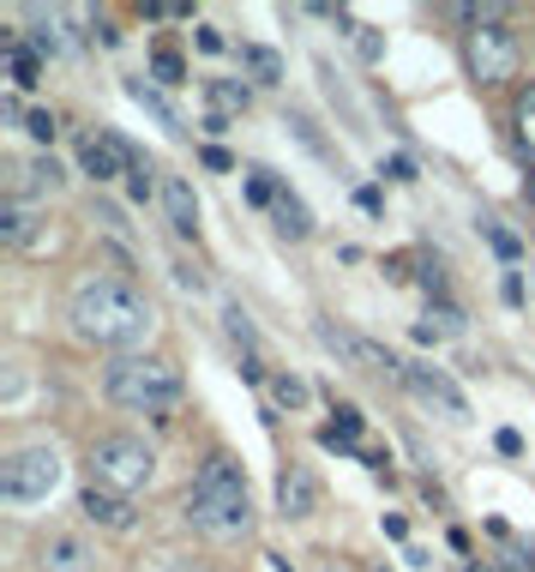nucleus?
<instances>
[{
    "instance_id": "1",
    "label": "nucleus",
    "mask_w": 535,
    "mask_h": 572,
    "mask_svg": "<svg viewBox=\"0 0 535 572\" xmlns=\"http://www.w3.org/2000/svg\"><path fill=\"white\" fill-rule=\"evenodd\" d=\"M72 332L97 349L132 356V349L157 332V307L132 284H121V277H91V284L72 289Z\"/></svg>"
},
{
    "instance_id": "2",
    "label": "nucleus",
    "mask_w": 535,
    "mask_h": 572,
    "mask_svg": "<svg viewBox=\"0 0 535 572\" xmlns=\"http://www.w3.org/2000/svg\"><path fill=\"white\" fill-rule=\"evenodd\" d=\"M187 524L199 536H217V542L247 536L252 494H247V476L229 452H211V458L199 464V476H192V489H187Z\"/></svg>"
},
{
    "instance_id": "3",
    "label": "nucleus",
    "mask_w": 535,
    "mask_h": 572,
    "mask_svg": "<svg viewBox=\"0 0 535 572\" xmlns=\"http://www.w3.org/2000/svg\"><path fill=\"white\" fill-rule=\"evenodd\" d=\"M102 392L109 404L139 410V416H162V410L181 404V368L162 356H115L102 368Z\"/></svg>"
},
{
    "instance_id": "4",
    "label": "nucleus",
    "mask_w": 535,
    "mask_h": 572,
    "mask_svg": "<svg viewBox=\"0 0 535 572\" xmlns=\"http://www.w3.org/2000/svg\"><path fill=\"white\" fill-rule=\"evenodd\" d=\"M61 476H67V464H61L55 446H19L7 464H0V501L7 506H37V501H49V494L61 489Z\"/></svg>"
},
{
    "instance_id": "5",
    "label": "nucleus",
    "mask_w": 535,
    "mask_h": 572,
    "mask_svg": "<svg viewBox=\"0 0 535 572\" xmlns=\"http://www.w3.org/2000/svg\"><path fill=\"white\" fill-rule=\"evenodd\" d=\"M157 471V458H151V446H145L139 434H102L91 440V482L97 489H115V494H132V489H145Z\"/></svg>"
},
{
    "instance_id": "6",
    "label": "nucleus",
    "mask_w": 535,
    "mask_h": 572,
    "mask_svg": "<svg viewBox=\"0 0 535 572\" xmlns=\"http://www.w3.org/2000/svg\"><path fill=\"white\" fill-rule=\"evenodd\" d=\"M464 61H469V79L505 85L524 67V42H517L512 24H482V31H469V42H464Z\"/></svg>"
},
{
    "instance_id": "7",
    "label": "nucleus",
    "mask_w": 535,
    "mask_h": 572,
    "mask_svg": "<svg viewBox=\"0 0 535 572\" xmlns=\"http://www.w3.org/2000/svg\"><path fill=\"white\" fill-rule=\"evenodd\" d=\"M319 344H325V349H337V356H344L349 368H361V374L404 379V362H397L392 349L374 344V337H361V332H349V326H331V319H319Z\"/></svg>"
},
{
    "instance_id": "8",
    "label": "nucleus",
    "mask_w": 535,
    "mask_h": 572,
    "mask_svg": "<svg viewBox=\"0 0 535 572\" xmlns=\"http://www.w3.org/2000/svg\"><path fill=\"white\" fill-rule=\"evenodd\" d=\"M404 386H409L427 410H439L445 422H469L464 386H457V379L445 374V368H434V362H404Z\"/></svg>"
},
{
    "instance_id": "9",
    "label": "nucleus",
    "mask_w": 535,
    "mask_h": 572,
    "mask_svg": "<svg viewBox=\"0 0 535 572\" xmlns=\"http://www.w3.org/2000/svg\"><path fill=\"white\" fill-rule=\"evenodd\" d=\"M132 157H139V151H132L121 134H109V127L79 145V169L91 175V181H115V175H127V169H132Z\"/></svg>"
},
{
    "instance_id": "10",
    "label": "nucleus",
    "mask_w": 535,
    "mask_h": 572,
    "mask_svg": "<svg viewBox=\"0 0 535 572\" xmlns=\"http://www.w3.org/2000/svg\"><path fill=\"white\" fill-rule=\"evenodd\" d=\"M79 512L97 524V531H132V524H139V512H132V501H127V494H115V489H97V482L79 494Z\"/></svg>"
},
{
    "instance_id": "11",
    "label": "nucleus",
    "mask_w": 535,
    "mask_h": 572,
    "mask_svg": "<svg viewBox=\"0 0 535 572\" xmlns=\"http://www.w3.org/2000/svg\"><path fill=\"white\" fill-rule=\"evenodd\" d=\"M314 506H319V482L307 464H289L284 476H277V512L284 519H314Z\"/></svg>"
},
{
    "instance_id": "12",
    "label": "nucleus",
    "mask_w": 535,
    "mask_h": 572,
    "mask_svg": "<svg viewBox=\"0 0 535 572\" xmlns=\"http://www.w3.org/2000/svg\"><path fill=\"white\" fill-rule=\"evenodd\" d=\"M97 566V549L85 536H49L37 549V572H91Z\"/></svg>"
},
{
    "instance_id": "13",
    "label": "nucleus",
    "mask_w": 535,
    "mask_h": 572,
    "mask_svg": "<svg viewBox=\"0 0 535 572\" xmlns=\"http://www.w3.org/2000/svg\"><path fill=\"white\" fill-rule=\"evenodd\" d=\"M162 211H169V229H175V236H192V241H199V199H192V181H187V175H169V181H162Z\"/></svg>"
},
{
    "instance_id": "14",
    "label": "nucleus",
    "mask_w": 535,
    "mask_h": 572,
    "mask_svg": "<svg viewBox=\"0 0 535 572\" xmlns=\"http://www.w3.org/2000/svg\"><path fill=\"white\" fill-rule=\"evenodd\" d=\"M271 211H277V229H284L289 241H307V236H314V211L301 205V194H295V187H284V194H277Z\"/></svg>"
},
{
    "instance_id": "15",
    "label": "nucleus",
    "mask_w": 535,
    "mask_h": 572,
    "mask_svg": "<svg viewBox=\"0 0 535 572\" xmlns=\"http://www.w3.org/2000/svg\"><path fill=\"white\" fill-rule=\"evenodd\" d=\"M127 97L139 102L145 115H157V127H162V134H175V139L187 134V127H181V115L169 109V97H162V91H151V85H145V79H127Z\"/></svg>"
},
{
    "instance_id": "16",
    "label": "nucleus",
    "mask_w": 535,
    "mask_h": 572,
    "mask_svg": "<svg viewBox=\"0 0 535 572\" xmlns=\"http://www.w3.org/2000/svg\"><path fill=\"white\" fill-rule=\"evenodd\" d=\"M37 236V211L24 199H0V241L7 247H24Z\"/></svg>"
},
{
    "instance_id": "17",
    "label": "nucleus",
    "mask_w": 535,
    "mask_h": 572,
    "mask_svg": "<svg viewBox=\"0 0 535 572\" xmlns=\"http://www.w3.org/2000/svg\"><path fill=\"white\" fill-rule=\"evenodd\" d=\"M241 67H247L259 85H284V55L265 49V42H247V49H241Z\"/></svg>"
},
{
    "instance_id": "18",
    "label": "nucleus",
    "mask_w": 535,
    "mask_h": 572,
    "mask_svg": "<svg viewBox=\"0 0 535 572\" xmlns=\"http://www.w3.org/2000/svg\"><path fill=\"white\" fill-rule=\"evenodd\" d=\"M205 97H211L217 115H241L247 102H252V91H247L241 79H211V85H205Z\"/></svg>"
},
{
    "instance_id": "19",
    "label": "nucleus",
    "mask_w": 535,
    "mask_h": 572,
    "mask_svg": "<svg viewBox=\"0 0 535 572\" xmlns=\"http://www.w3.org/2000/svg\"><path fill=\"white\" fill-rule=\"evenodd\" d=\"M7 67H12V85H19V91H31V85L42 79V55L31 49V42H12V49H7Z\"/></svg>"
},
{
    "instance_id": "20",
    "label": "nucleus",
    "mask_w": 535,
    "mask_h": 572,
    "mask_svg": "<svg viewBox=\"0 0 535 572\" xmlns=\"http://www.w3.org/2000/svg\"><path fill=\"white\" fill-rule=\"evenodd\" d=\"M265 392H271V404H277V410H301L307 398H314L301 374H271V379H265Z\"/></svg>"
},
{
    "instance_id": "21",
    "label": "nucleus",
    "mask_w": 535,
    "mask_h": 572,
    "mask_svg": "<svg viewBox=\"0 0 535 572\" xmlns=\"http://www.w3.org/2000/svg\"><path fill=\"white\" fill-rule=\"evenodd\" d=\"M127 175H132V181H127V194L139 199V205L151 199V194H162V187H157V169L145 164V157H132V169H127Z\"/></svg>"
},
{
    "instance_id": "22",
    "label": "nucleus",
    "mask_w": 535,
    "mask_h": 572,
    "mask_svg": "<svg viewBox=\"0 0 535 572\" xmlns=\"http://www.w3.org/2000/svg\"><path fill=\"white\" fill-rule=\"evenodd\" d=\"M482 236H487V247H494L499 259H517V254H524V241H517L512 229H499L494 217H482Z\"/></svg>"
},
{
    "instance_id": "23",
    "label": "nucleus",
    "mask_w": 535,
    "mask_h": 572,
    "mask_svg": "<svg viewBox=\"0 0 535 572\" xmlns=\"http://www.w3.org/2000/svg\"><path fill=\"white\" fill-rule=\"evenodd\" d=\"M151 72H157L162 85H187V61H181L175 49H157V55H151Z\"/></svg>"
},
{
    "instance_id": "24",
    "label": "nucleus",
    "mask_w": 535,
    "mask_h": 572,
    "mask_svg": "<svg viewBox=\"0 0 535 572\" xmlns=\"http://www.w3.org/2000/svg\"><path fill=\"white\" fill-rule=\"evenodd\" d=\"M427 326H439V337H464V314L452 302H434L427 307Z\"/></svg>"
},
{
    "instance_id": "25",
    "label": "nucleus",
    "mask_w": 535,
    "mask_h": 572,
    "mask_svg": "<svg viewBox=\"0 0 535 572\" xmlns=\"http://www.w3.org/2000/svg\"><path fill=\"white\" fill-rule=\"evenodd\" d=\"M349 37H355V55H361V61H379L385 55V37L374 31V24H349Z\"/></svg>"
},
{
    "instance_id": "26",
    "label": "nucleus",
    "mask_w": 535,
    "mask_h": 572,
    "mask_svg": "<svg viewBox=\"0 0 535 572\" xmlns=\"http://www.w3.org/2000/svg\"><path fill=\"white\" fill-rule=\"evenodd\" d=\"M277 194H284V187H277L265 169H247V199L252 205H277Z\"/></svg>"
},
{
    "instance_id": "27",
    "label": "nucleus",
    "mask_w": 535,
    "mask_h": 572,
    "mask_svg": "<svg viewBox=\"0 0 535 572\" xmlns=\"http://www.w3.org/2000/svg\"><path fill=\"white\" fill-rule=\"evenodd\" d=\"M222 326H229V337H235V344H247V349H252V337H259V332H252V319H247L235 302L222 307Z\"/></svg>"
},
{
    "instance_id": "28",
    "label": "nucleus",
    "mask_w": 535,
    "mask_h": 572,
    "mask_svg": "<svg viewBox=\"0 0 535 572\" xmlns=\"http://www.w3.org/2000/svg\"><path fill=\"white\" fill-rule=\"evenodd\" d=\"M517 134H524V145L535 151V85H529L524 97H517Z\"/></svg>"
},
{
    "instance_id": "29",
    "label": "nucleus",
    "mask_w": 535,
    "mask_h": 572,
    "mask_svg": "<svg viewBox=\"0 0 535 572\" xmlns=\"http://www.w3.org/2000/svg\"><path fill=\"white\" fill-rule=\"evenodd\" d=\"M24 134H31V139H55V115L49 109H31V115H24Z\"/></svg>"
},
{
    "instance_id": "30",
    "label": "nucleus",
    "mask_w": 535,
    "mask_h": 572,
    "mask_svg": "<svg viewBox=\"0 0 535 572\" xmlns=\"http://www.w3.org/2000/svg\"><path fill=\"white\" fill-rule=\"evenodd\" d=\"M494 446L505 452V458H524V434H517V428H499V434H494Z\"/></svg>"
},
{
    "instance_id": "31",
    "label": "nucleus",
    "mask_w": 535,
    "mask_h": 572,
    "mask_svg": "<svg viewBox=\"0 0 535 572\" xmlns=\"http://www.w3.org/2000/svg\"><path fill=\"white\" fill-rule=\"evenodd\" d=\"M385 175H392V181H422V175H415V157H392Z\"/></svg>"
},
{
    "instance_id": "32",
    "label": "nucleus",
    "mask_w": 535,
    "mask_h": 572,
    "mask_svg": "<svg viewBox=\"0 0 535 572\" xmlns=\"http://www.w3.org/2000/svg\"><path fill=\"white\" fill-rule=\"evenodd\" d=\"M192 42H199L205 55H222V49H229V42H222V31H211V24H199V37H192Z\"/></svg>"
},
{
    "instance_id": "33",
    "label": "nucleus",
    "mask_w": 535,
    "mask_h": 572,
    "mask_svg": "<svg viewBox=\"0 0 535 572\" xmlns=\"http://www.w3.org/2000/svg\"><path fill=\"white\" fill-rule=\"evenodd\" d=\"M499 296H505V302H512V307H524V277H517V272H512V277H505V284H499Z\"/></svg>"
},
{
    "instance_id": "34",
    "label": "nucleus",
    "mask_w": 535,
    "mask_h": 572,
    "mask_svg": "<svg viewBox=\"0 0 535 572\" xmlns=\"http://www.w3.org/2000/svg\"><path fill=\"white\" fill-rule=\"evenodd\" d=\"M205 169H235V164H229V151H222V145H205Z\"/></svg>"
},
{
    "instance_id": "35",
    "label": "nucleus",
    "mask_w": 535,
    "mask_h": 572,
    "mask_svg": "<svg viewBox=\"0 0 535 572\" xmlns=\"http://www.w3.org/2000/svg\"><path fill=\"white\" fill-rule=\"evenodd\" d=\"M205 134L222 139V134H229V115H217V109H211V115H205Z\"/></svg>"
},
{
    "instance_id": "36",
    "label": "nucleus",
    "mask_w": 535,
    "mask_h": 572,
    "mask_svg": "<svg viewBox=\"0 0 535 572\" xmlns=\"http://www.w3.org/2000/svg\"><path fill=\"white\" fill-rule=\"evenodd\" d=\"M355 205H361V211H379L385 199H379V187H361V194H355Z\"/></svg>"
},
{
    "instance_id": "37",
    "label": "nucleus",
    "mask_w": 535,
    "mask_h": 572,
    "mask_svg": "<svg viewBox=\"0 0 535 572\" xmlns=\"http://www.w3.org/2000/svg\"><path fill=\"white\" fill-rule=\"evenodd\" d=\"M385 536L404 542V536H409V519H397V512H392V519H385Z\"/></svg>"
},
{
    "instance_id": "38",
    "label": "nucleus",
    "mask_w": 535,
    "mask_h": 572,
    "mask_svg": "<svg viewBox=\"0 0 535 572\" xmlns=\"http://www.w3.org/2000/svg\"><path fill=\"white\" fill-rule=\"evenodd\" d=\"M529 199H535V169H529Z\"/></svg>"
},
{
    "instance_id": "39",
    "label": "nucleus",
    "mask_w": 535,
    "mask_h": 572,
    "mask_svg": "<svg viewBox=\"0 0 535 572\" xmlns=\"http://www.w3.org/2000/svg\"><path fill=\"white\" fill-rule=\"evenodd\" d=\"M464 572H487V566H464Z\"/></svg>"
}]
</instances>
